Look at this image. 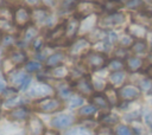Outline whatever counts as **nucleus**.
Segmentation results:
<instances>
[{
    "label": "nucleus",
    "mask_w": 152,
    "mask_h": 135,
    "mask_svg": "<svg viewBox=\"0 0 152 135\" xmlns=\"http://www.w3.org/2000/svg\"><path fill=\"white\" fill-rule=\"evenodd\" d=\"M76 17L77 18H87L94 13H100L103 8L102 5L90 1V0H81L76 5Z\"/></svg>",
    "instance_id": "1"
},
{
    "label": "nucleus",
    "mask_w": 152,
    "mask_h": 135,
    "mask_svg": "<svg viewBox=\"0 0 152 135\" xmlns=\"http://www.w3.org/2000/svg\"><path fill=\"white\" fill-rule=\"evenodd\" d=\"M62 108H63L62 101L59 98H55V97H45L36 103V109L38 111H42L45 114L58 111Z\"/></svg>",
    "instance_id": "2"
},
{
    "label": "nucleus",
    "mask_w": 152,
    "mask_h": 135,
    "mask_svg": "<svg viewBox=\"0 0 152 135\" xmlns=\"http://www.w3.org/2000/svg\"><path fill=\"white\" fill-rule=\"evenodd\" d=\"M84 64L90 69V70H100L107 64V57L104 53L101 52H89L86 54L84 58Z\"/></svg>",
    "instance_id": "3"
},
{
    "label": "nucleus",
    "mask_w": 152,
    "mask_h": 135,
    "mask_svg": "<svg viewBox=\"0 0 152 135\" xmlns=\"http://www.w3.org/2000/svg\"><path fill=\"white\" fill-rule=\"evenodd\" d=\"M124 22H125V14L121 12H114L101 18L99 21V25L103 30V28H112L115 26H120Z\"/></svg>",
    "instance_id": "4"
},
{
    "label": "nucleus",
    "mask_w": 152,
    "mask_h": 135,
    "mask_svg": "<svg viewBox=\"0 0 152 135\" xmlns=\"http://www.w3.org/2000/svg\"><path fill=\"white\" fill-rule=\"evenodd\" d=\"M90 41L87 38H77L69 47V54L71 57H82L84 54H88V51L90 50Z\"/></svg>",
    "instance_id": "5"
},
{
    "label": "nucleus",
    "mask_w": 152,
    "mask_h": 135,
    "mask_svg": "<svg viewBox=\"0 0 152 135\" xmlns=\"http://www.w3.org/2000/svg\"><path fill=\"white\" fill-rule=\"evenodd\" d=\"M119 96H120V99L125 102L134 101L140 96V89L133 84H126L120 88Z\"/></svg>",
    "instance_id": "6"
},
{
    "label": "nucleus",
    "mask_w": 152,
    "mask_h": 135,
    "mask_svg": "<svg viewBox=\"0 0 152 135\" xmlns=\"http://www.w3.org/2000/svg\"><path fill=\"white\" fill-rule=\"evenodd\" d=\"M52 94H53V88L46 83H37L28 91V95L36 98H45L51 96Z\"/></svg>",
    "instance_id": "7"
},
{
    "label": "nucleus",
    "mask_w": 152,
    "mask_h": 135,
    "mask_svg": "<svg viewBox=\"0 0 152 135\" xmlns=\"http://www.w3.org/2000/svg\"><path fill=\"white\" fill-rule=\"evenodd\" d=\"M31 18H32L31 12L25 7H18L13 13V20H14V24L18 27L27 26V24L30 22Z\"/></svg>",
    "instance_id": "8"
},
{
    "label": "nucleus",
    "mask_w": 152,
    "mask_h": 135,
    "mask_svg": "<svg viewBox=\"0 0 152 135\" xmlns=\"http://www.w3.org/2000/svg\"><path fill=\"white\" fill-rule=\"evenodd\" d=\"M27 131L30 135H44L45 126L38 116L32 115L28 117L27 121Z\"/></svg>",
    "instance_id": "9"
},
{
    "label": "nucleus",
    "mask_w": 152,
    "mask_h": 135,
    "mask_svg": "<svg viewBox=\"0 0 152 135\" xmlns=\"http://www.w3.org/2000/svg\"><path fill=\"white\" fill-rule=\"evenodd\" d=\"M75 122V117L70 114H61L51 120V126L57 129H65Z\"/></svg>",
    "instance_id": "10"
},
{
    "label": "nucleus",
    "mask_w": 152,
    "mask_h": 135,
    "mask_svg": "<svg viewBox=\"0 0 152 135\" xmlns=\"http://www.w3.org/2000/svg\"><path fill=\"white\" fill-rule=\"evenodd\" d=\"M81 24H80V20L77 17H71L66 20V24H65V38L66 39H72L75 38V36L77 34L78 32V28H80Z\"/></svg>",
    "instance_id": "11"
},
{
    "label": "nucleus",
    "mask_w": 152,
    "mask_h": 135,
    "mask_svg": "<svg viewBox=\"0 0 152 135\" xmlns=\"http://www.w3.org/2000/svg\"><path fill=\"white\" fill-rule=\"evenodd\" d=\"M127 33L135 38V39H144L147 33H148V30L147 27H145L144 25H140L138 22H132L128 27H127Z\"/></svg>",
    "instance_id": "12"
},
{
    "label": "nucleus",
    "mask_w": 152,
    "mask_h": 135,
    "mask_svg": "<svg viewBox=\"0 0 152 135\" xmlns=\"http://www.w3.org/2000/svg\"><path fill=\"white\" fill-rule=\"evenodd\" d=\"M75 89H76L77 92H80L82 95H86V96L90 95L93 92V90H94L93 84H91V82H90V79L88 77L78 78L76 81V83H75Z\"/></svg>",
    "instance_id": "13"
},
{
    "label": "nucleus",
    "mask_w": 152,
    "mask_h": 135,
    "mask_svg": "<svg viewBox=\"0 0 152 135\" xmlns=\"http://www.w3.org/2000/svg\"><path fill=\"white\" fill-rule=\"evenodd\" d=\"M28 116H30V110L26 107H23V105L13 108L7 114V117L12 121H23V120L28 118Z\"/></svg>",
    "instance_id": "14"
},
{
    "label": "nucleus",
    "mask_w": 152,
    "mask_h": 135,
    "mask_svg": "<svg viewBox=\"0 0 152 135\" xmlns=\"http://www.w3.org/2000/svg\"><path fill=\"white\" fill-rule=\"evenodd\" d=\"M63 37H65V27H64L63 25H61V26L53 28V30L49 33V36H48V41H49L50 44H52V45H56V44L59 43V40H61Z\"/></svg>",
    "instance_id": "15"
},
{
    "label": "nucleus",
    "mask_w": 152,
    "mask_h": 135,
    "mask_svg": "<svg viewBox=\"0 0 152 135\" xmlns=\"http://www.w3.org/2000/svg\"><path fill=\"white\" fill-rule=\"evenodd\" d=\"M125 64L129 72H137L144 68V59L140 57H128Z\"/></svg>",
    "instance_id": "16"
},
{
    "label": "nucleus",
    "mask_w": 152,
    "mask_h": 135,
    "mask_svg": "<svg viewBox=\"0 0 152 135\" xmlns=\"http://www.w3.org/2000/svg\"><path fill=\"white\" fill-rule=\"evenodd\" d=\"M90 101H91L93 105H95V107L99 108V109H108V108L110 107V104H109L107 97H106L104 95L100 94V92L94 94V95L91 96Z\"/></svg>",
    "instance_id": "17"
},
{
    "label": "nucleus",
    "mask_w": 152,
    "mask_h": 135,
    "mask_svg": "<svg viewBox=\"0 0 152 135\" xmlns=\"http://www.w3.org/2000/svg\"><path fill=\"white\" fill-rule=\"evenodd\" d=\"M49 76L53 77V78H57V79H63L65 77H68L69 75V69L64 65H58V66H55V68H50L49 70Z\"/></svg>",
    "instance_id": "18"
},
{
    "label": "nucleus",
    "mask_w": 152,
    "mask_h": 135,
    "mask_svg": "<svg viewBox=\"0 0 152 135\" xmlns=\"http://www.w3.org/2000/svg\"><path fill=\"white\" fill-rule=\"evenodd\" d=\"M37 37H38V30H37V27H34V26H28V27H26V30L24 31L23 41H24L26 45H28V44H31L32 41H34V40L37 39Z\"/></svg>",
    "instance_id": "19"
},
{
    "label": "nucleus",
    "mask_w": 152,
    "mask_h": 135,
    "mask_svg": "<svg viewBox=\"0 0 152 135\" xmlns=\"http://www.w3.org/2000/svg\"><path fill=\"white\" fill-rule=\"evenodd\" d=\"M104 96L107 97L108 102L110 105H116L120 101V96H119V91H116L114 89V86L109 85L104 89Z\"/></svg>",
    "instance_id": "20"
},
{
    "label": "nucleus",
    "mask_w": 152,
    "mask_h": 135,
    "mask_svg": "<svg viewBox=\"0 0 152 135\" xmlns=\"http://www.w3.org/2000/svg\"><path fill=\"white\" fill-rule=\"evenodd\" d=\"M27 76L28 75H25L21 71H15V72H11L8 78H10V82L12 84H14V85H17V86H19L21 89V86H23L25 79L27 78Z\"/></svg>",
    "instance_id": "21"
},
{
    "label": "nucleus",
    "mask_w": 152,
    "mask_h": 135,
    "mask_svg": "<svg viewBox=\"0 0 152 135\" xmlns=\"http://www.w3.org/2000/svg\"><path fill=\"white\" fill-rule=\"evenodd\" d=\"M32 18L38 24H46L49 21V18H50V14L46 9H43V8H38L36 11H33V14H32Z\"/></svg>",
    "instance_id": "22"
},
{
    "label": "nucleus",
    "mask_w": 152,
    "mask_h": 135,
    "mask_svg": "<svg viewBox=\"0 0 152 135\" xmlns=\"http://www.w3.org/2000/svg\"><path fill=\"white\" fill-rule=\"evenodd\" d=\"M131 49L135 54H145L148 50V44L145 39H138L133 43Z\"/></svg>",
    "instance_id": "23"
},
{
    "label": "nucleus",
    "mask_w": 152,
    "mask_h": 135,
    "mask_svg": "<svg viewBox=\"0 0 152 135\" xmlns=\"http://www.w3.org/2000/svg\"><path fill=\"white\" fill-rule=\"evenodd\" d=\"M121 6H122L121 0H103V4H102V8L109 13L118 12V9Z\"/></svg>",
    "instance_id": "24"
},
{
    "label": "nucleus",
    "mask_w": 152,
    "mask_h": 135,
    "mask_svg": "<svg viewBox=\"0 0 152 135\" xmlns=\"http://www.w3.org/2000/svg\"><path fill=\"white\" fill-rule=\"evenodd\" d=\"M100 122L104 127H112L119 122V117H118V115H115L113 112H107L100 117Z\"/></svg>",
    "instance_id": "25"
},
{
    "label": "nucleus",
    "mask_w": 152,
    "mask_h": 135,
    "mask_svg": "<svg viewBox=\"0 0 152 135\" xmlns=\"http://www.w3.org/2000/svg\"><path fill=\"white\" fill-rule=\"evenodd\" d=\"M64 60V53L62 52H57V53H52L48 59H46V65L49 68H55L58 66L63 63Z\"/></svg>",
    "instance_id": "26"
},
{
    "label": "nucleus",
    "mask_w": 152,
    "mask_h": 135,
    "mask_svg": "<svg viewBox=\"0 0 152 135\" xmlns=\"http://www.w3.org/2000/svg\"><path fill=\"white\" fill-rule=\"evenodd\" d=\"M10 58L11 60L15 64V65H21L26 62V54L21 51V50H15V51H12L11 54H10Z\"/></svg>",
    "instance_id": "27"
},
{
    "label": "nucleus",
    "mask_w": 152,
    "mask_h": 135,
    "mask_svg": "<svg viewBox=\"0 0 152 135\" xmlns=\"http://www.w3.org/2000/svg\"><path fill=\"white\" fill-rule=\"evenodd\" d=\"M125 78H126V75L122 71H114L109 75V82L112 83V85H121Z\"/></svg>",
    "instance_id": "28"
},
{
    "label": "nucleus",
    "mask_w": 152,
    "mask_h": 135,
    "mask_svg": "<svg viewBox=\"0 0 152 135\" xmlns=\"http://www.w3.org/2000/svg\"><path fill=\"white\" fill-rule=\"evenodd\" d=\"M65 135H93V131L88 127H75L69 129Z\"/></svg>",
    "instance_id": "29"
},
{
    "label": "nucleus",
    "mask_w": 152,
    "mask_h": 135,
    "mask_svg": "<svg viewBox=\"0 0 152 135\" xmlns=\"http://www.w3.org/2000/svg\"><path fill=\"white\" fill-rule=\"evenodd\" d=\"M125 66H126L125 62L120 58H114V59L109 60V63H108V69L112 70L113 72L114 71H122V69Z\"/></svg>",
    "instance_id": "30"
},
{
    "label": "nucleus",
    "mask_w": 152,
    "mask_h": 135,
    "mask_svg": "<svg viewBox=\"0 0 152 135\" xmlns=\"http://www.w3.org/2000/svg\"><path fill=\"white\" fill-rule=\"evenodd\" d=\"M96 110H97V108H96L95 105L88 104V105L82 107V108L78 110V114H80V116H82V117H90V116H93V115L96 112Z\"/></svg>",
    "instance_id": "31"
},
{
    "label": "nucleus",
    "mask_w": 152,
    "mask_h": 135,
    "mask_svg": "<svg viewBox=\"0 0 152 135\" xmlns=\"http://www.w3.org/2000/svg\"><path fill=\"white\" fill-rule=\"evenodd\" d=\"M24 103V99L15 96V97H12L10 99H6L5 101V107L7 108H17V107H21V104Z\"/></svg>",
    "instance_id": "32"
},
{
    "label": "nucleus",
    "mask_w": 152,
    "mask_h": 135,
    "mask_svg": "<svg viewBox=\"0 0 152 135\" xmlns=\"http://www.w3.org/2000/svg\"><path fill=\"white\" fill-rule=\"evenodd\" d=\"M134 41H135V40H134V38H133V37H131L129 34H126V36H124V37L120 39L119 44H120V46H121V47L127 49V47H132V45H133V43H134Z\"/></svg>",
    "instance_id": "33"
},
{
    "label": "nucleus",
    "mask_w": 152,
    "mask_h": 135,
    "mask_svg": "<svg viewBox=\"0 0 152 135\" xmlns=\"http://www.w3.org/2000/svg\"><path fill=\"white\" fill-rule=\"evenodd\" d=\"M144 1L142 0H127L126 2V7L129 9H140L141 7H144Z\"/></svg>",
    "instance_id": "34"
},
{
    "label": "nucleus",
    "mask_w": 152,
    "mask_h": 135,
    "mask_svg": "<svg viewBox=\"0 0 152 135\" xmlns=\"http://www.w3.org/2000/svg\"><path fill=\"white\" fill-rule=\"evenodd\" d=\"M115 135H132V129L125 124H120L115 129Z\"/></svg>",
    "instance_id": "35"
},
{
    "label": "nucleus",
    "mask_w": 152,
    "mask_h": 135,
    "mask_svg": "<svg viewBox=\"0 0 152 135\" xmlns=\"http://www.w3.org/2000/svg\"><path fill=\"white\" fill-rule=\"evenodd\" d=\"M25 68H26V70H27L28 72H37V71L40 70L42 66H40V64H39L38 62L31 60V62H27V63H26Z\"/></svg>",
    "instance_id": "36"
},
{
    "label": "nucleus",
    "mask_w": 152,
    "mask_h": 135,
    "mask_svg": "<svg viewBox=\"0 0 152 135\" xmlns=\"http://www.w3.org/2000/svg\"><path fill=\"white\" fill-rule=\"evenodd\" d=\"M76 5H77V0H62L61 8L63 11H69V9L76 7Z\"/></svg>",
    "instance_id": "37"
},
{
    "label": "nucleus",
    "mask_w": 152,
    "mask_h": 135,
    "mask_svg": "<svg viewBox=\"0 0 152 135\" xmlns=\"http://www.w3.org/2000/svg\"><path fill=\"white\" fill-rule=\"evenodd\" d=\"M15 39H14V36H4L1 39H0V44L5 47H8V46H12L14 44Z\"/></svg>",
    "instance_id": "38"
},
{
    "label": "nucleus",
    "mask_w": 152,
    "mask_h": 135,
    "mask_svg": "<svg viewBox=\"0 0 152 135\" xmlns=\"http://www.w3.org/2000/svg\"><path fill=\"white\" fill-rule=\"evenodd\" d=\"M14 27L12 25V22L10 20H5V19H0V31L4 32H10L12 31Z\"/></svg>",
    "instance_id": "39"
},
{
    "label": "nucleus",
    "mask_w": 152,
    "mask_h": 135,
    "mask_svg": "<svg viewBox=\"0 0 152 135\" xmlns=\"http://www.w3.org/2000/svg\"><path fill=\"white\" fill-rule=\"evenodd\" d=\"M82 103H83V98L80 95H72L71 96V98H70V107L71 108L80 107Z\"/></svg>",
    "instance_id": "40"
},
{
    "label": "nucleus",
    "mask_w": 152,
    "mask_h": 135,
    "mask_svg": "<svg viewBox=\"0 0 152 135\" xmlns=\"http://www.w3.org/2000/svg\"><path fill=\"white\" fill-rule=\"evenodd\" d=\"M12 15V12L10 8L5 7V6H0V19H5V20H10Z\"/></svg>",
    "instance_id": "41"
},
{
    "label": "nucleus",
    "mask_w": 152,
    "mask_h": 135,
    "mask_svg": "<svg viewBox=\"0 0 152 135\" xmlns=\"http://www.w3.org/2000/svg\"><path fill=\"white\" fill-rule=\"evenodd\" d=\"M2 96H4L6 99H10V98H12V97H15V96H17V90H15V89H12V88L5 89L4 92H2Z\"/></svg>",
    "instance_id": "42"
},
{
    "label": "nucleus",
    "mask_w": 152,
    "mask_h": 135,
    "mask_svg": "<svg viewBox=\"0 0 152 135\" xmlns=\"http://www.w3.org/2000/svg\"><path fill=\"white\" fill-rule=\"evenodd\" d=\"M96 135H114V134H113V131H112V129L109 127H104L103 126L102 128H100L97 130Z\"/></svg>",
    "instance_id": "43"
},
{
    "label": "nucleus",
    "mask_w": 152,
    "mask_h": 135,
    "mask_svg": "<svg viewBox=\"0 0 152 135\" xmlns=\"http://www.w3.org/2000/svg\"><path fill=\"white\" fill-rule=\"evenodd\" d=\"M140 88H141L142 90H148V89H151V88H152V85H151V81H150L148 78L142 79V81L140 82Z\"/></svg>",
    "instance_id": "44"
},
{
    "label": "nucleus",
    "mask_w": 152,
    "mask_h": 135,
    "mask_svg": "<svg viewBox=\"0 0 152 135\" xmlns=\"http://www.w3.org/2000/svg\"><path fill=\"white\" fill-rule=\"evenodd\" d=\"M58 92H59L61 97H63V98H66V97H69V96H70V94H71V90H70L69 88L64 86V88H61V89L58 90Z\"/></svg>",
    "instance_id": "45"
},
{
    "label": "nucleus",
    "mask_w": 152,
    "mask_h": 135,
    "mask_svg": "<svg viewBox=\"0 0 152 135\" xmlns=\"http://www.w3.org/2000/svg\"><path fill=\"white\" fill-rule=\"evenodd\" d=\"M145 122H146L147 127L152 130V112H150V114H147V115L145 116Z\"/></svg>",
    "instance_id": "46"
},
{
    "label": "nucleus",
    "mask_w": 152,
    "mask_h": 135,
    "mask_svg": "<svg viewBox=\"0 0 152 135\" xmlns=\"http://www.w3.org/2000/svg\"><path fill=\"white\" fill-rule=\"evenodd\" d=\"M28 6H32V7H34V6H37L39 2H40V0H24Z\"/></svg>",
    "instance_id": "47"
},
{
    "label": "nucleus",
    "mask_w": 152,
    "mask_h": 135,
    "mask_svg": "<svg viewBox=\"0 0 152 135\" xmlns=\"http://www.w3.org/2000/svg\"><path fill=\"white\" fill-rule=\"evenodd\" d=\"M146 73H147V76H148L150 78H152V64L147 66V69H146Z\"/></svg>",
    "instance_id": "48"
},
{
    "label": "nucleus",
    "mask_w": 152,
    "mask_h": 135,
    "mask_svg": "<svg viewBox=\"0 0 152 135\" xmlns=\"http://www.w3.org/2000/svg\"><path fill=\"white\" fill-rule=\"evenodd\" d=\"M40 45H42V41L38 40V39H36V40H34V49H36V50H39V49L42 47Z\"/></svg>",
    "instance_id": "49"
},
{
    "label": "nucleus",
    "mask_w": 152,
    "mask_h": 135,
    "mask_svg": "<svg viewBox=\"0 0 152 135\" xmlns=\"http://www.w3.org/2000/svg\"><path fill=\"white\" fill-rule=\"evenodd\" d=\"M44 135H59L56 130H45Z\"/></svg>",
    "instance_id": "50"
},
{
    "label": "nucleus",
    "mask_w": 152,
    "mask_h": 135,
    "mask_svg": "<svg viewBox=\"0 0 152 135\" xmlns=\"http://www.w3.org/2000/svg\"><path fill=\"white\" fill-rule=\"evenodd\" d=\"M4 86H5V83H4V79H2V76H1V72H0V91L4 90Z\"/></svg>",
    "instance_id": "51"
},
{
    "label": "nucleus",
    "mask_w": 152,
    "mask_h": 135,
    "mask_svg": "<svg viewBox=\"0 0 152 135\" xmlns=\"http://www.w3.org/2000/svg\"><path fill=\"white\" fill-rule=\"evenodd\" d=\"M43 1H44V4H45V5H48V6L53 5V0H43Z\"/></svg>",
    "instance_id": "52"
},
{
    "label": "nucleus",
    "mask_w": 152,
    "mask_h": 135,
    "mask_svg": "<svg viewBox=\"0 0 152 135\" xmlns=\"http://www.w3.org/2000/svg\"><path fill=\"white\" fill-rule=\"evenodd\" d=\"M0 116H1V108H0Z\"/></svg>",
    "instance_id": "53"
},
{
    "label": "nucleus",
    "mask_w": 152,
    "mask_h": 135,
    "mask_svg": "<svg viewBox=\"0 0 152 135\" xmlns=\"http://www.w3.org/2000/svg\"><path fill=\"white\" fill-rule=\"evenodd\" d=\"M12 1H17V0H12Z\"/></svg>",
    "instance_id": "54"
},
{
    "label": "nucleus",
    "mask_w": 152,
    "mask_h": 135,
    "mask_svg": "<svg viewBox=\"0 0 152 135\" xmlns=\"http://www.w3.org/2000/svg\"><path fill=\"white\" fill-rule=\"evenodd\" d=\"M151 92H152V88H151Z\"/></svg>",
    "instance_id": "55"
},
{
    "label": "nucleus",
    "mask_w": 152,
    "mask_h": 135,
    "mask_svg": "<svg viewBox=\"0 0 152 135\" xmlns=\"http://www.w3.org/2000/svg\"><path fill=\"white\" fill-rule=\"evenodd\" d=\"M150 1H152V0H150Z\"/></svg>",
    "instance_id": "56"
},
{
    "label": "nucleus",
    "mask_w": 152,
    "mask_h": 135,
    "mask_svg": "<svg viewBox=\"0 0 152 135\" xmlns=\"http://www.w3.org/2000/svg\"><path fill=\"white\" fill-rule=\"evenodd\" d=\"M90 1H91V0H90Z\"/></svg>",
    "instance_id": "57"
}]
</instances>
